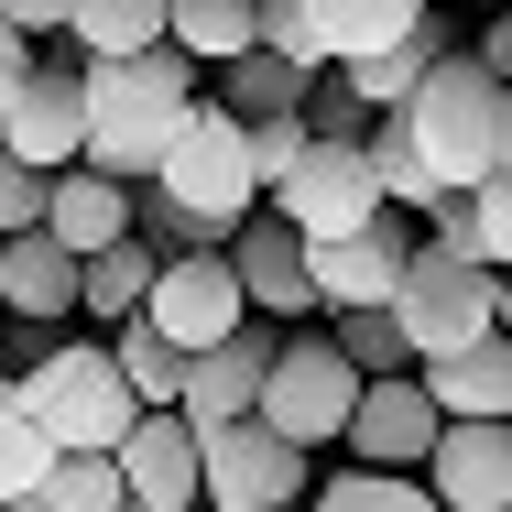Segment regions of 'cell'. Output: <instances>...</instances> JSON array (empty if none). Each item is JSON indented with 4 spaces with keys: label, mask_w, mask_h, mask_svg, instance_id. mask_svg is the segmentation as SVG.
<instances>
[{
    "label": "cell",
    "mask_w": 512,
    "mask_h": 512,
    "mask_svg": "<svg viewBox=\"0 0 512 512\" xmlns=\"http://www.w3.org/2000/svg\"><path fill=\"white\" fill-rule=\"evenodd\" d=\"M88 77V175L109 186H153V164L175 153V131L197 120V66L175 55V44H153V55H120V66H77Z\"/></svg>",
    "instance_id": "obj_1"
},
{
    "label": "cell",
    "mask_w": 512,
    "mask_h": 512,
    "mask_svg": "<svg viewBox=\"0 0 512 512\" xmlns=\"http://www.w3.org/2000/svg\"><path fill=\"white\" fill-rule=\"evenodd\" d=\"M393 120H404V142H414L436 197H469V186L502 175V77H480L469 55H436Z\"/></svg>",
    "instance_id": "obj_2"
},
{
    "label": "cell",
    "mask_w": 512,
    "mask_h": 512,
    "mask_svg": "<svg viewBox=\"0 0 512 512\" xmlns=\"http://www.w3.org/2000/svg\"><path fill=\"white\" fill-rule=\"evenodd\" d=\"M11 382H22V414H33V436H44L55 458H109V447L142 425V404H131V382L109 371L99 338H55V349L22 360Z\"/></svg>",
    "instance_id": "obj_3"
},
{
    "label": "cell",
    "mask_w": 512,
    "mask_h": 512,
    "mask_svg": "<svg viewBox=\"0 0 512 512\" xmlns=\"http://www.w3.org/2000/svg\"><path fill=\"white\" fill-rule=\"evenodd\" d=\"M153 197H175L197 229H218V240H229V229L262 207V186H251V131H240L229 109L197 99V120L175 131V153L153 164Z\"/></svg>",
    "instance_id": "obj_4"
},
{
    "label": "cell",
    "mask_w": 512,
    "mask_h": 512,
    "mask_svg": "<svg viewBox=\"0 0 512 512\" xmlns=\"http://www.w3.org/2000/svg\"><path fill=\"white\" fill-rule=\"evenodd\" d=\"M382 316H393L404 360H447V349L491 338V273L458 262V251H436V240H414V262H404V284H393Z\"/></svg>",
    "instance_id": "obj_5"
},
{
    "label": "cell",
    "mask_w": 512,
    "mask_h": 512,
    "mask_svg": "<svg viewBox=\"0 0 512 512\" xmlns=\"http://www.w3.org/2000/svg\"><path fill=\"white\" fill-rule=\"evenodd\" d=\"M349 404H360V371L327 349V327H295V338H273V371H262V425L284 436V447H338V425H349Z\"/></svg>",
    "instance_id": "obj_6"
},
{
    "label": "cell",
    "mask_w": 512,
    "mask_h": 512,
    "mask_svg": "<svg viewBox=\"0 0 512 512\" xmlns=\"http://www.w3.org/2000/svg\"><path fill=\"white\" fill-rule=\"evenodd\" d=\"M316 480H306V447H284L262 414L197 436V512H295Z\"/></svg>",
    "instance_id": "obj_7"
},
{
    "label": "cell",
    "mask_w": 512,
    "mask_h": 512,
    "mask_svg": "<svg viewBox=\"0 0 512 512\" xmlns=\"http://www.w3.org/2000/svg\"><path fill=\"white\" fill-rule=\"evenodd\" d=\"M0 153L22 175H66L88 153V77H77V55H33L22 66V88L0 99Z\"/></svg>",
    "instance_id": "obj_8"
},
{
    "label": "cell",
    "mask_w": 512,
    "mask_h": 512,
    "mask_svg": "<svg viewBox=\"0 0 512 512\" xmlns=\"http://www.w3.org/2000/svg\"><path fill=\"white\" fill-rule=\"evenodd\" d=\"M262 207H273L295 240H349V229L393 218L382 186H371V164H360V142H306V153H295V175H284Z\"/></svg>",
    "instance_id": "obj_9"
},
{
    "label": "cell",
    "mask_w": 512,
    "mask_h": 512,
    "mask_svg": "<svg viewBox=\"0 0 512 512\" xmlns=\"http://www.w3.org/2000/svg\"><path fill=\"white\" fill-rule=\"evenodd\" d=\"M404 262H414V229L404 218H371V229H349V240H306V295H316V316L393 306Z\"/></svg>",
    "instance_id": "obj_10"
},
{
    "label": "cell",
    "mask_w": 512,
    "mask_h": 512,
    "mask_svg": "<svg viewBox=\"0 0 512 512\" xmlns=\"http://www.w3.org/2000/svg\"><path fill=\"white\" fill-rule=\"evenodd\" d=\"M240 284H229V262H218V251H186V262H153V295H142V327H153V338H164V349H186V360H197V349H218V338H229V327H240Z\"/></svg>",
    "instance_id": "obj_11"
},
{
    "label": "cell",
    "mask_w": 512,
    "mask_h": 512,
    "mask_svg": "<svg viewBox=\"0 0 512 512\" xmlns=\"http://www.w3.org/2000/svg\"><path fill=\"white\" fill-rule=\"evenodd\" d=\"M262 371H273V316H240L218 349L186 360V382H175V414H186V436H218V425H240V414L262 404Z\"/></svg>",
    "instance_id": "obj_12"
},
{
    "label": "cell",
    "mask_w": 512,
    "mask_h": 512,
    "mask_svg": "<svg viewBox=\"0 0 512 512\" xmlns=\"http://www.w3.org/2000/svg\"><path fill=\"white\" fill-rule=\"evenodd\" d=\"M436 425H447V414L425 404V393H414V371H404V382H360V404H349L338 436H349V469L414 480V469H425V447H436Z\"/></svg>",
    "instance_id": "obj_13"
},
{
    "label": "cell",
    "mask_w": 512,
    "mask_h": 512,
    "mask_svg": "<svg viewBox=\"0 0 512 512\" xmlns=\"http://www.w3.org/2000/svg\"><path fill=\"white\" fill-rule=\"evenodd\" d=\"M218 262H229V284H240V306L251 316H316V295H306V240L273 218V207H251L229 240H218Z\"/></svg>",
    "instance_id": "obj_14"
},
{
    "label": "cell",
    "mask_w": 512,
    "mask_h": 512,
    "mask_svg": "<svg viewBox=\"0 0 512 512\" xmlns=\"http://www.w3.org/2000/svg\"><path fill=\"white\" fill-rule=\"evenodd\" d=\"M414 480L436 512H512V425H436Z\"/></svg>",
    "instance_id": "obj_15"
},
{
    "label": "cell",
    "mask_w": 512,
    "mask_h": 512,
    "mask_svg": "<svg viewBox=\"0 0 512 512\" xmlns=\"http://www.w3.org/2000/svg\"><path fill=\"white\" fill-rule=\"evenodd\" d=\"M414 393L447 414V425H512V338H469L447 360H414Z\"/></svg>",
    "instance_id": "obj_16"
},
{
    "label": "cell",
    "mask_w": 512,
    "mask_h": 512,
    "mask_svg": "<svg viewBox=\"0 0 512 512\" xmlns=\"http://www.w3.org/2000/svg\"><path fill=\"white\" fill-rule=\"evenodd\" d=\"M109 469H120V502L197 512V436H186V414H142V425L109 447Z\"/></svg>",
    "instance_id": "obj_17"
},
{
    "label": "cell",
    "mask_w": 512,
    "mask_h": 512,
    "mask_svg": "<svg viewBox=\"0 0 512 512\" xmlns=\"http://www.w3.org/2000/svg\"><path fill=\"white\" fill-rule=\"evenodd\" d=\"M295 22H306L316 66H371L425 22V0H295Z\"/></svg>",
    "instance_id": "obj_18"
},
{
    "label": "cell",
    "mask_w": 512,
    "mask_h": 512,
    "mask_svg": "<svg viewBox=\"0 0 512 512\" xmlns=\"http://www.w3.org/2000/svg\"><path fill=\"white\" fill-rule=\"evenodd\" d=\"M44 240L66 251V262H88L109 240H131V186H109L88 164H66V175H44Z\"/></svg>",
    "instance_id": "obj_19"
},
{
    "label": "cell",
    "mask_w": 512,
    "mask_h": 512,
    "mask_svg": "<svg viewBox=\"0 0 512 512\" xmlns=\"http://www.w3.org/2000/svg\"><path fill=\"white\" fill-rule=\"evenodd\" d=\"M0 316H11V327H44V338L77 316V262H66L44 229L0 240Z\"/></svg>",
    "instance_id": "obj_20"
},
{
    "label": "cell",
    "mask_w": 512,
    "mask_h": 512,
    "mask_svg": "<svg viewBox=\"0 0 512 512\" xmlns=\"http://www.w3.org/2000/svg\"><path fill=\"white\" fill-rule=\"evenodd\" d=\"M207 77H218V99H207V109H229V120L251 131V120H295L327 66H295V55H262V44H251V55H229V66H207Z\"/></svg>",
    "instance_id": "obj_21"
},
{
    "label": "cell",
    "mask_w": 512,
    "mask_h": 512,
    "mask_svg": "<svg viewBox=\"0 0 512 512\" xmlns=\"http://www.w3.org/2000/svg\"><path fill=\"white\" fill-rule=\"evenodd\" d=\"M66 44H77V66L153 55L164 44V0H66Z\"/></svg>",
    "instance_id": "obj_22"
},
{
    "label": "cell",
    "mask_w": 512,
    "mask_h": 512,
    "mask_svg": "<svg viewBox=\"0 0 512 512\" xmlns=\"http://www.w3.org/2000/svg\"><path fill=\"white\" fill-rule=\"evenodd\" d=\"M251 22H262V0H164V44L186 55V66H229V55H251Z\"/></svg>",
    "instance_id": "obj_23"
},
{
    "label": "cell",
    "mask_w": 512,
    "mask_h": 512,
    "mask_svg": "<svg viewBox=\"0 0 512 512\" xmlns=\"http://www.w3.org/2000/svg\"><path fill=\"white\" fill-rule=\"evenodd\" d=\"M436 55H447V11H425L404 44H393V55H371V66H327V77H349V99L382 120V109H404V99H414V77H425Z\"/></svg>",
    "instance_id": "obj_24"
},
{
    "label": "cell",
    "mask_w": 512,
    "mask_h": 512,
    "mask_svg": "<svg viewBox=\"0 0 512 512\" xmlns=\"http://www.w3.org/2000/svg\"><path fill=\"white\" fill-rule=\"evenodd\" d=\"M142 295H153V251H142V240H109V251L77 262V316L120 327V316H142Z\"/></svg>",
    "instance_id": "obj_25"
},
{
    "label": "cell",
    "mask_w": 512,
    "mask_h": 512,
    "mask_svg": "<svg viewBox=\"0 0 512 512\" xmlns=\"http://www.w3.org/2000/svg\"><path fill=\"white\" fill-rule=\"evenodd\" d=\"M109 371L131 382V404H142V414H175V382H186V349H164V338H153L142 316H120V327H109Z\"/></svg>",
    "instance_id": "obj_26"
},
{
    "label": "cell",
    "mask_w": 512,
    "mask_h": 512,
    "mask_svg": "<svg viewBox=\"0 0 512 512\" xmlns=\"http://www.w3.org/2000/svg\"><path fill=\"white\" fill-rule=\"evenodd\" d=\"M327 349L360 371V382H404L414 360H404V338H393V316L382 306H360V316H327Z\"/></svg>",
    "instance_id": "obj_27"
},
{
    "label": "cell",
    "mask_w": 512,
    "mask_h": 512,
    "mask_svg": "<svg viewBox=\"0 0 512 512\" xmlns=\"http://www.w3.org/2000/svg\"><path fill=\"white\" fill-rule=\"evenodd\" d=\"M44 436H33V414H22V382L0 371V502H33V480H44Z\"/></svg>",
    "instance_id": "obj_28"
},
{
    "label": "cell",
    "mask_w": 512,
    "mask_h": 512,
    "mask_svg": "<svg viewBox=\"0 0 512 512\" xmlns=\"http://www.w3.org/2000/svg\"><path fill=\"white\" fill-rule=\"evenodd\" d=\"M295 512H436L425 480H382V469H338L327 491H306Z\"/></svg>",
    "instance_id": "obj_29"
},
{
    "label": "cell",
    "mask_w": 512,
    "mask_h": 512,
    "mask_svg": "<svg viewBox=\"0 0 512 512\" xmlns=\"http://www.w3.org/2000/svg\"><path fill=\"white\" fill-rule=\"evenodd\" d=\"M33 502L44 512H120V469H109V458H44Z\"/></svg>",
    "instance_id": "obj_30"
},
{
    "label": "cell",
    "mask_w": 512,
    "mask_h": 512,
    "mask_svg": "<svg viewBox=\"0 0 512 512\" xmlns=\"http://www.w3.org/2000/svg\"><path fill=\"white\" fill-rule=\"evenodd\" d=\"M469 229H480V262H491V273H512V175L469 186Z\"/></svg>",
    "instance_id": "obj_31"
},
{
    "label": "cell",
    "mask_w": 512,
    "mask_h": 512,
    "mask_svg": "<svg viewBox=\"0 0 512 512\" xmlns=\"http://www.w3.org/2000/svg\"><path fill=\"white\" fill-rule=\"evenodd\" d=\"M295 153H306V120H251V186L262 197L295 175Z\"/></svg>",
    "instance_id": "obj_32"
},
{
    "label": "cell",
    "mask_w": 512,
    "mask_h": 512,
    "mask_svg": "<svg viewBox=\"0 0 512 512\" xmlns=\"http://www.w3.org/2000/svg\"><path fill=\"white\" fill-rule=\"evenodd\" d=\"M22 229H44V175H22L0 153V240H22Z\"/></svg>",
    "instance_id": "obj_33"
},
{
    "label": "cell",
    "mask_w": 512,
    "mask_h": 512,
    "mask_svg": "<svg viewBox=\"0 0 512 512\" xmlns=\"http://www.w3.org/2000/svg\"><path fill=\"white\" fill-rule=\"evenodd\" d=\"M0 22H11L22 44H44V33H66V0H0Z\"/></svg>",
    "instance_id": "obj_34"
},
{
    "label": "cell",
    "mask_w": 512,
    "mask_h": 512,
    "mask_svg": "<svg viewBox=\"0 0 512 512\" xmlns=\"http://www.w3.org/2000/svg\"><path fill=\"white\" fill-rule=\"evenodd\" d=\"M469 66H480V77H502V88H512V11L491 22V33H480V55H469Z\"/></svg>",
    "instance_id": "obj_35"
},
{
    "label": "cell",
    "mask_w": 512,
    "mask_h": 512,
    "mask_svg": "<svg viewBox=\"0 0 512 512\" xmlns=\"http://www.w3.org/2000/svg\"><path fill=\"white\" fill-rule=\"evenodd\" d=\"M22 66H33V44H22V33H11V22H0V99H11V88H22Z\"/></svg>",
    "instance_id": "obj_36"
},
{
    "label": "cell",
    "mask_w": 512,
    "mask_h": 512,
    "mask_svg": "<svg viewBox=\"0 0 512 512\" xmlns=\"http://www.w3.org/2000/svg\"><path fill=\"white\" fill-rule=\"evenodd\" d=\"M491 327L512 338V273H491Z\"/></svg>",
    "instance_id": "obj_37"
},
{
    "label": "cell",
    "mask_w": 512,
    "mask_h": 512,
    "mask_svg": "<svg viewBox=\"0 0 512 512\" xmlns=\"http://www.w3.org/2000/svg\"><path fill=\"white\" fill-rule=\"evenodd\" d=\"M502 175H512V88H502Z\"/></svg>",
    "instance_id": "obj_38"
},
{
    "label": "cell",
    "mask_w": 512,
    "mask_h": 512,
    "mask_svg": "<svg viewBox=\"0 0 512 512\" xmlns=\"http://www.w3.org/2000/svg\"><path fill=\"white\" fill-rule=\"evenodd\" d=\"M0 371H11V316H0Z\"/></svg>",
    "instance_id": "obj_39"
},
{
    "label": "cell",
    "mask_w": 512,
    "mask_h": 512,
    "mask_svg": "<svg viewBox=\"0 0 512 512\" xmlns=\"http://www.w3.org/2000/svg\"><path fill=\"white\" fill-rule=\"evenodd\" d=\"M0 512H44V502H0Z\"/></svg>",
    "instance_id": "obj_40"
},
{
    "label": "cell",
    "mask_w": 512,
    "mask_h": 512,
    "mask_svg": "<svg viewBox=\"0 0 512 512\" xmlns=\"http://www.w3.org/2000/svg\"><path fill=\"white\" fill-rule=\"evenodd\" d=\"M425 11H458V0H425Z\"/></svg>",
    "instance_id": "obj_41"
}]
</instances>
